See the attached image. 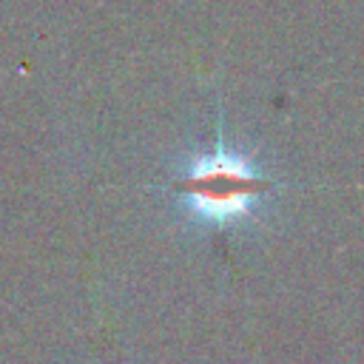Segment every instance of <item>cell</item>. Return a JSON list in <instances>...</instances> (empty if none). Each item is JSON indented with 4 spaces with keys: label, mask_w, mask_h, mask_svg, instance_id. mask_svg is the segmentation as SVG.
<instances>
[{
    "label": "cell",
    "mask_w": 364,
    "mask_h": 364,
    "mask_svg": "<svg viewBox=\"0 0 364 364\" xmlns=\"http://www.w3.org/2000/svg\"><path fill=\"white\" fill-rule=\"evenodd\" d=\"M276 188L270 176L253 168L242 154L216 145L205 156H199L182 176L173 179L171 191L202 222H233L247 216L262 196Z\"/></svg>",
    "instance_id": "6da1fadb"
}]
</instances>
